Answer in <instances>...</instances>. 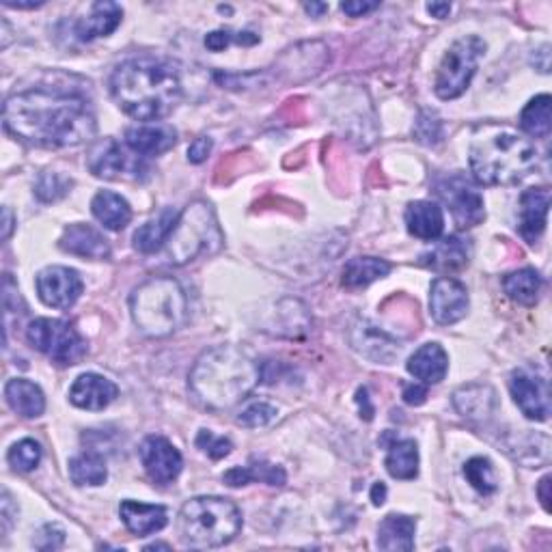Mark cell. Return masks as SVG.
I'll use <instances>...</instances> for the list:
<instances>
[{
	"label": "cell",
	"mask_w": 552,
	"mask_h": 552,
	"mask_svg": "<svg viewBox=\"0 0 552 552\" xmlns=\"http://www.w3.org/2000/svg\"><path fill=\"white\" fill-rule=\"evenodd\" d=\"M5 130L35 147H76L98 132L93 110L85 98L57 89H31L11 95L3 108Z\"/></svg>",
	"instance_id": "1"
},
{
	"label": "cell",
	"mask_w": 552,
	"mask_h": 552,
	"mask_svg": "<svg viewBox=\"0 0 552 552\" xmlns=\"http://www.w3.org/2000/svg\"><path fill=\"white\" fill-rule=\"evenodd\" d=\"M110 93L123 113L136 121H158L173 113L182 100L179 69L154 57L121 63L110 78Z\"/></svg>",
	"instance_id": "2"
},
{
	"label": "cell",
	"mask_w": 552,
	"mask_h": 552,
	"mask_svg": "<svg viewBox=\"0 0 552 552\" xmlns=\"http://www.w3.org/2000/svg\"><path fill=\"white\" fill-rule=\"evenodd\" d=\"M261 380V369L251 354L236 345H218L203 352L190 371V391L210 410L240 404Z\"/></svg>",
	"instance_id": "3"
},
{
	"label": "cell",
	"mask_w": 552,
	"mask_h": 552,
	"mask_svg": "<svg viewBox=\"0 0 552 552\" xmlns=\"http://www.w3.org/2000/svg\"><path fill=\"white\" fill-rule=\"evenodd\" d=\"M535 167V145L512 130L477 136L471 145V173L483 186H514Z\"/></svg>",
	"instance_id": "4"
},
{
	"label": "cell",
	"mask_w": 552,
	"mask_h": 552,
	"mask_svg": "<svg viewBox=\"0 0 552 552\" xmlns=\"http://www.w3.org/2000/svg\"><path fill=\"white\" fill-rule=\"evenodd\" d=\"M130 311L143 335L151 339L169 337L188 317L186 292L173 276H154L134 289Z\"/></svg>",
	"instance_id": "5"
},
{
	"label": "cell",
	"mask_w": 552,
	"mask_h": 552,
	"mask_svg": "<svg viewBox=\"0 0 552 552\" xmlns=\"http://www.w3.org/2000/svg\"><path fill=\"white\" fill-rule=\"evenodd\" d=\"M242 529L238 505L220 496H197L179 512V533L190 548H220L236 540Z\"/></svg>",
	"instance_id": "6"
},
{
	"label": "cell",
	"mask_w": 552,
	"mask_h": 552,
	"mask_svg": "<svg viewBox=\"0 0 552 552\" xmlns=\"http://www.w3.org/2000/svg\"><path fill=\"white\" fill-rule=\"evenodd\" d=\"M220 244H223V233H220L212 207L197 201L179 214L177 225L167 242V253L173 264L184 266L203 253L218 251Z\"/></svg>",
	"instance_id": "7"
},
{
	"label": "cell",
	"mask_w": 552,
	"mask_h": 552,
	"mask_svg": "<svg viewBox=\"0 0 552 552\" xmlns=\"http://www.w3.org/2000/svg\"><path fill=\"white\" fill-rule=\"evenodd\" d=\"M483 52H486V41L477 35L458 39L445 52L434 80V91L440 100L460 98V95L468 89V85H471Z\"/></svg>",
	"instance_id": "8"
},
{
	"label": "cell",
	"mask_w": 552,
	"mask_h": 552,
	"mask_svg": "<svg viewBox=\"0 0 552 552\" xmlns=\"http://www.w3.org/2000/svg\"><path fill=\"white\" fill-rule=\"evenodd\" d=\"M26 339L41 354L59 365H76L87 356L89 345L78 330L63 320L37 317L26 328Z\"/></svg>",
	"instance_id": "9"
},
{
	"label": "cell",
	"mask_w": 552,
	"mask_h": 552,
	"mask_svg": "<svg viewBox=\"0 0 552 552\" xmlns=\"http://www.w3.org/2000/svg\"><path fill=\"white\" fill-rule=\"evenodd\" d=\"M87 167L95 177L110 179H145L149 177V164L143 156L134 154V151L126 145L117 143L115 138H102L95 141L87 154Z\"/></svg>",
	"instance_id": "10"
},
{
	"label": "cell",
	"mask_w": 552,
	"mask_h": 552,
	"mask_svg": "<svg viewBox=\"0 0 552 552\" xmlns=\"http://www.w3.org/2000/svg\"><path fill=\"white\" fill-rule=\"evenodd\" d=\"M436 192L443 201L460 229H471L483 223L486 218V205L479 190L473 186L471 179L464 175H449L436 184Z\"/></svg>",
	"instance_id": "11"
},
{
	"label": "cell",
	"mask_w": 552,
	"mask_h": 552,
	"mask_svg": "<svg viewBox=\"0 0 552 552\" xmlns=\"http://www.w3.org/2000/svg\"><path fill=\"white\" fill-rule=\"evenodd\" d=\"M80 274L65 266H50L37 274V294L46 307L52 309H69L76 305V300L82 296Z\"/></svg>",
	"instance_id": "12"
},
{
	"label": "cell",
	"mask_w": 552,
	"mask_h": 552,
	"mask_svg": "<svg viewBox=\"0 0 552 552\" xmlns=\"http://www.w3.org/2000/svg\"><path fill=\"white\" fill-rule=\"evenodd\" d=\"M141 462L147 477L158 486H169L184 468L182 453L164 436H147L143 440Z\"/></svg>",
	"instance_id": "13"
},
{
	"label": "cell",
	"mask_w": 552,
	"mask_h": 552,
	"mask_svg": "<svg viewBox=\"0 0 552 552\" xmlns=\"http://www.w3.org/2000/svg\"><path fill=\"white\" fill-rule=\"evenodd\" d=\"M509 391L516 406L531 421H546L550 414V395L544 378L531 374L527 369H516L509 378Z\"/></svg>",
	"instance_id": "14"
},
{
	"label": "cell",
	"mask_w": 552,
	"mask_h": 552,
	"mask_svg": "<svg viewBox=\"0 0 552 552\" xmlns=\"http://www.w3.org/2000/svg\"><path fill=\"white\" fill-rule=\"evenodd\" d=\"M432 317L443 326L460 322L468 311V289L449 276H440L432 283L430 294Z\"/></svg>",
	"instance_id": "15"
},
{
	"label": "cell",
	"mask_w": 552,
	"mask_h": 552,
	"mask_svg": "<svg viewBox=\"0 0 552 552\" xmlns=\"http://www.w3.org/2000/svg\"><path fill=\"white\" fill-rule=\"evenodd\" d=\"M119 395L117 384L100 374H82L69 389V402L82 410H104Z\"/></svg>",
	"instance_id": "16"
},
{
	"label": "cell",
	"mask_w": 552,
	"mask_h": 552,
	"mask_svg": "<svg viewBox=\"0 0 552 552\" xmlns=\"http://www.w3.org/2000/svg\"><path fill=\"white\" fill-rule=\"evenodd\" d=\"M550 210V192L546 188H531L520 197V236L535 244L546 229Z\"/></svg>",
	"instance_id": "17"
},
{
	"label": "cell",
	"mask_w": 552,
	"mask_h": 552,
	"mask_svg": "<svg viewBox=\"0 0 552 552\" xmlns=\"http://www.w3.org/2000/svg\"><path fill=\"white\" fill-rule=\"evenodd\" d=\"M119 516L121 522L126 524V529L138 537L154 535L167 527L169 516L167 509L162 505H149V503H138V501H121L119 505Z\"/></svg>",
	"instance_id": "18"
},
{
	"label": "cell",
	"mask_w": 552,
	"mask_h": 552,
	"mask_svg": "<svg viewBox=\"0 0 552 552\" xmlns=\"http://www.w3.org/2000/svg\"><path fill=\"white\" fill-rule=\"evenodd\" d=\"M61 251L87 259H106L110 255V244L98 229L91 225H69L59 240Z\"/></svg>",
	"instance_id": "19"
},
{
	"label": "cell",
	"mask_w": 552,
	"mask_h": 552,
	"mask_svg": "<svg viewBox=\"0 0 552 552\" xmlns=\"http://www.w3.org/2000/svg\"><path fill=\"white\" fill-rule=\"evenodd\" d=\"M406 227L419 240H436L445 231L443 207L434 201H414L406 207Z\"/></svg>",
	"instance_id": "20"
},
{
	"label": "cell",
	"mask_w": 552,
	"mask_h": 552,
	"mask_svg": "<svg viewBox=\"0 0 552 552\" xmlns=\"http://www.w3.org/2000/svg\"><path fill=\"white\" fill-rule=\"evenodd\" d=\"M177 143V132L171 126H136L126 132V145L138 156H160L173 149Z\"/></svg>",
	"instance_id": "21"
},
{
	"label": "cell",
	"mask_w": 552,
	"mask_h": 552,
	"mask_svg": "<svg viewBox=\"0 0 552 552\" xmlns=\"http://www.w3.org/2000/svg\"><path fill=\"white\" fill-rule=\"evenodd\" d=\"M408 371L423 384H438L449 371V356L440 343H425L410 356Z\"/></svg>",
	"instance_id": "22"
},
{
	"label": "cell",
	"mask_w": 552,
	"mask_h": 552,
	"mask_svg": "<svg viewBox=\"0 0 552 552\" xmlns=\"http://www.w3.org/2000/svg\"><path fill=\"white\" fill-rule=\"evenodd\" d=\"M121 18H123V9L117 3H108V0H104V3H93L89 16L80 18L76 22L74 33L80 41H93L98 37H106L117 31Z\"/></svg>",
	"instance_id": "23"
},
{
	"label": "cell",
	"mask_w": 552,
	"mask_h": 552,
	"mask_svg": "<svg viewBox=\"0 0 552 552\" xmlns=\"http://www.w3.org/2000/svg\"><path fill=\"white\" fill-rule=\"evenodd\" d=\"M468 257H471L468 244L458 236H449L445 240H440L430 253H425L421 257V264L432 268L434 272L451 274V272H460L462 268H466Z\"/></svg>",
	"instance_id": "24"
},
{
	"label": "cell",
	"mask_w": 552,
	"mask_h": 552,
	"mask_svg": "<svg viewBox=\"0 0 552 552\" xmlns=\"http://www.w3.org/2000/svg\"><path fill=\"white\" fill-rule=\"evenodd\" d=\"M5 399L9 408L20 414L22 419H37L46 410L44 391L31 380L13 378L5 386Z\"/></svg>",
	"instance_id": "25"
},
{
	"label": "cell",
	"mask_w": 552,
	"mask_h": 552,
	"mask_svg": "<svg viewBox=\"0 0 552 552\" xmlns=\"http://www.w3.org/2000/svg\"><path fill=\"white\" fill-rule=\"evenodd\" d=\"M179 214L173 210V207H167V210H162L154 220H149L143 227H138L134 233V248L138 253H156L160 251L162 246H167L171 233L177 225Z\"/></svg>",
	"instance_id": "26"
},
{
	"label": "cell",
	"mask_w": 552,
	"mask_h": 552,
	"mask_svg": "<svg viewBox=\"0 0 552 552\" xmlns=\"http://www.w3.org/2000/svg\"><path fill=\"white\" fill-rule=\"evenodd\" d=\"M414 533H417L414 518L404 514H389L378 527V548L389 552H410L414 548Z\"/></svg>",
	"instance_id": "27"
},
{
	"label": "cell",
	"mask_w": 552,
	"mask_h": 552,
	"mask_svg": "<svg viewBox=\"0 0 552 552\" xmlns=\"http://www.w3.org/2000/svg\"><path fill=\"white\" fill-rule=\"evenodd\" d=\"M91 212L110 231L126 229L132 220V207L117 192L102 190L91 201Z\"/></svg>",
	"instance_id": "28"
},
{
	"label": "cell",
	"mask_w": 552,
	"mask_h": 552,
	"mask_svg": "<svg viewBox=\"0 0 552 552\" xmlns=\"http://www.w3.org/2000/svg\"><path fill=\"white\" fill-rule=\"evenodd\" d=\"M223 481L231 488H242L248 486L251 481H261L268 483V486H285L287 475L281 466L270 464V462H251L248 466H233L231 471L223 475Z\"/></svg>",
	"instance_id": "29"
},
{
	"label": "cell",
	"mask_w": 552,
	"mask_h": 552,
	"mask_svg": "<svg viewBox=\"0 0 552 552\" xmlns=\"http://www.w3.org/2000/svg\"><path fill=\"white\" fill-rule=\"evenodd\" d=\"M393 270V266L389 261L378 259V257H354L352 261H348L343 268V287L348 289H361L367 287L371 283H376L384 276H389Z\"/></svg>",
	"instance_id": "30"
},
{
	"label": "cell",
	"mask_w": 552,
	"mask_h": 552,
	"mask_svg": "<svg viewBox=\"0 0 552 552\" xmlns=\"http://www.w3.org/2000/svg\"><path fill=\"white\" fill-rule=\"evenodd\" d=\"M453 404L466 419H486L492 414L496 399L494 391L486 384H468L455 391Z\"/></svg>",
	"instance_id": "31"
},
{
	"label": "cell",
	"mask_w": 552,
	"mask_h": 552,
	"mask_svg": "<svg viewBox=\"0 0 552 552\" xmlns=\"http://www.w3.org/2000/svg\"><path fill=\"white\" fill-rule=\"evenodd\" d=\"M356 333L361 335V339H354V348L371 361L391 365L395 356H399V345L389 335H384L380 328L363 324L361 328H356Z\"/></svg>",
	"instance_id": "32"
},
{
	"label": "cell",
	"mask_w": 552,
	"mask_h": 552,
	"mask_svg": "<svg viewBox=\"0 0 552 552\" xmlns=\"http://www.w3.org/2000/svg\"><path fill=\"white\" fill-rule=\"evenodd\" d=\"M386 471L393 479L410 481L419 475V447L414 440H395L386 451Z\"/></svg>",
	"instance_id": "33"
},
{
	"label": "cell",
	"mask_w": 552,
	"mask_h": 552,
	"mask_svg": "<svg viewBox=\"0 0 552 552\" xmlns=\"http://www.w3.org/2000/svg\"><path fill=\"white\" fill-rule=\"evenodd\" d=\"M503 289L509 298L518 302V305L533 307L537 298H540L542 276L537 274V270H533V268H522L518 272H512L505 276Z\"/></svg>",
	"instance_id": "34"
},
{
	"label": "cell",
	"mask_w": 552,
	"mask_h": 552,
	"mask_svg": "<svg viewBox=\"0 0 552 552\" xmlns=\"http://www.w3.org/2000/svg\"><path fill=\"white\" fill-rule=\"evenodd\" d=\"M69 477L76 486H102L108 479V468L100 453H80L69 460Z\"/></svg>",
	"instance_id": "35"
},
{
	"label": "cell",
	"mask_w": 552,
	"mask_h": 552,
	"mask_svg": "<svg viewBox=\"0 0 552 552\" xmlns=\"http://www.w3.org/2000/svg\"><path fill=\"white\" fill-rule=\"evenodd\" d=\"M550 106H552V100H550L548 93L537 95V98H533L520 113V128L527 132L529 136L546 138L550 134V128H552Z\"/></svg>",
	"instance_id": "36"
},
{
	"label": "cell",
	"mask_w": 552,
	"mask_h": 552,
	"mask_svg": "<svg viewBox=\"0 0 552 552\" xmlns=\"http://www.w3.org/2000/svg\"><path fill=\"white\" fill-rule=\"evenodd\" d=\"M464 477L483 496H488V494L496 492V488H499V483H496V477H494L492 462L488 458H471V460H468L464 464Z\"/></svg>",
	"instance_id": "37"
},
{
	"label": "cell",
	"mask_w": 552,
	"mask_h": 552,
	"mask_svg": "<svg viewBox=\"0 0 552 552\" xmlns=\"http://www.w3.org/2000/svg\"><path fill=\"white\" fill-rule=\"evenodd\" d=\"M41 445L33 438H24L20 443L13 445L7 453V462L13 471L20 473H31L41 462Z\"/></svg>",
	"instance_id": "38"
},
{
	"label": "cell",
	"mask_w": 552,
	"mask_h": 552,
	"mask_svg": "<svg viewBox=\"0 0 552 552\" xmlns=\"http://www.w3.org/2000/svg\"><path fill=\"white\" fill-rule=\"evenodd\" d=\"M72 186H74V182L69 177H65L61 173H54V171H46L39 175L35 195L39 197V201L52 203V201L63 199L67 192L72 190Z\"/></svg>",
	"instance_id": "39"
},
{
	"label": "cell",
	"mask_w": 552,
	"mask_h": 552,
	"mask_svg": "<svg viewBox=\"0 0 552 552\" xmlns=\"http://www.w3.org/2000/svg\"><path fill=\"white\" fill-rule=\"evenodd\" d=\"M414 138L423 145H438L443 141V121L432 110H423L414 123Z\"/></svg>",
	"instance_id": "40"
},
{
	"label": "cell",
	"mask_w": 552,
	"mask_h": 552,
	"mask_svg": "<svg viewBox=\"0 0 552 552\" xmlns=\"http://www.w3.org/2000/svg\"><path fill=\"white\" fill-rule=\"evenodd\" d=\"M279 417V410L266 402H257L244 408L238 417V423L244 427H251V430H257V427H268L270 423L276 421Z\"/></svg>",
	"instance_id": "41"
},
{
	"label": "cell",
	"mask_w": 552,
	"mask_h": 552,
	"mask_svg": "<svg viewBox=\"0 0 552 552\" xmlns=\"http://www.w3.org/2000/svg\"><path fill=\"white\" fill-rule=\"evenodd\" d=\"M197 447L205 453V455H210L212 460H223L227 458V455L231 453L233 445H231V440L229 438H223V436H214L210 430H201L197 434Z\"/></svg>",
	"instance_id": "42"
},
{
	"label": "cell",
	"mask_w": 552,
	"mask_h": 552,
	"mask_svg": "<svg viewBox=\"0 0 552 552\" xmlns=\"http://www.w3.org/2000/svg\"><path fill=\"white\" fill-rule=\"evenodd\" d=\"M233 41H238V44H244V46H253L259 41L257 35L253 33H231V31H214L205 37V48H210L212 52H223L225 48H229Z\"/></svg>",
	"instance_id": "43"
},
{
	"label": "cell",
	"mask_w": 552,
	"mask_h": 552,
	"mask_svg": "<svg viewBox=\"0 0 552 552\" xmlns=\"http://www.w3.org/2000/svg\"><path fill=\"white\" fill-rule=\"evenodd\" d=\"M39 537H44L46 540V542L35 544L39 550H57L65 542V531L61 527H57V524H46V527L41 529Z\"/></svg>",
	"instance_id": "44"
},
{
	"label": "cell",
	"mask_w": 552,
	"mask_h": 552,
	"mask_svg": "<svg viewBox=\"0 0 552 552\" xmlns=\"http://www.w3.org/2000/svg\"><path fill=\"white\" fill-rule=\"evenodd\" d=\"M212 147H214V141H212L210 136H201V138H197V141L188 147V160H190L192 164H201V162H205L207 156L212 154Z\"/></svg>",
	"instance_id": "45"
},
{
	"label": "cell",
	"mask_w": 552,
	"mask_h": 552,
	"mask_svg": "<svg viewBox=\"0 0 552 552\" xmlns=\"http://www.w3.org/2000/svg\"><path fill=\"white\" fill-rule=\"evenodd\" d=\"M427 399V389L423 384H408L404 389V402L410 406H423Z\"/></svg>",
	"instance_id": "46"
},
{
	"label": "cell",
	"mask_w": 552,
	"mask_h": 552,
	"mask_svg": "<svg viewBox=\"0 0 552 552\" xmlns=\"http://www.w3.org/2000/svg\"><path fill=\"white\" fill-rule=\"evenodd\" d=\"M378 7H380L378 3H343L341 11L348 13L350 18H361V16H365V13L376 11Z\"/></svg>",
	"instance_id": "47"
},
{
	"label": "cell",
	"mask_w": 552,
	"mask_h": 552,
	"mask_svg": "<svg viewBox=\"0 0 552 552\" xmlns=\"http://www.w3.org/2000/svg\"><path fill=\"white\" fill-rule=\"evenodd\" d=\"M13 516H18V507H13L9 492L3 494V531L7 533L13 524Z\"/></svg>",
	"instance_id": "48"
},
{
	"label": "cell",
	"mask_w": 552,
	"mask_h": 552,
	"mask_svg": "<svg viewBox=\"0 0 552 552\" xmlns=\"http://www.w3.org/2000/svg\"><path fill=\"white\" fill-rule=\"evenodd\" d=\"M537 496H540L546 512H550V477L548 475L540 481V486H537Z\"/></svg>",
	"instance_id": "49"
},
{
	"label": "cell",
	"mask_w": 552,
	"mask_h": 552,
	"mask_svg": "<svg viewBox=\"0 0 552 552\" xmlns=\"http://www.w3.org/2000/svg\"><path fill=\"white\" fill-rule=\"evenodd\" d=\"M427 11H430L434 18L443 20L451 13V5L449 3H430V5H427Z\"/></svg>",
	"instance_id": "50"
},
{
	"label": "cell",
	"mask_w": 552,
	"mask_h": 552,
	"mask_svg": "<svg viewBox=\"0 0 552 552\" xmlns=\"http://www.w3.org/2000/svg\"><path fill=\"white\" fill-rule=\"evenodd\" d=\"M371 501H374L376 507L384 505V501H386V486H384L382 481L374 483V488H371Z\"/></svg>",
	"instance_id": "51"
},
{
	"label": "cell",
	"mask_w": 552,
	"mask_h": 552,
	"mask_svg": "<svg viewBox=\"0 0 552 552\" xmlns=\"http://www.w3.org/2000/svg\"><path fill=\"white\" fill-rule=\"evenodd\" d=\"M13 231V214L9 207H3V240H9Z\"/></svg>",
	"instance_id": "52"
},
{
	"label": "cell",
	"mask_w": 552,
	"mask_h": 552,
	"mask_svg": "<svg viewBox=\"0 0 552 552\" xmlns=\"http://www.w3.org/2000/svg\"><path fill=\"white\" fill-rule=\"evenodd\" d=\"M44 3H5V7H11V9H37Z\"/></svg>",
	"instance_id": "53"
},
{
	"label": "cell",
	"mask_w": 552,
	"mask_h": 552,
	"mask_svg": "<svg viewBox=\"0 0 552 552\" xmlns=\"http://www.w3.org/2000/svg\"><path fill=\"white\" fill-rule=\"evenodd\" d=\"M305 9L309 11V13H313V16H322V13L328 9L326 5H315V3H311V5H305Z\"/></svg>",
	"instance_id": "54"
}]
</instances>
